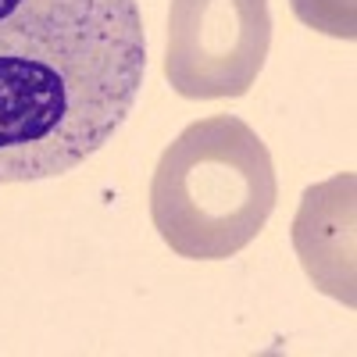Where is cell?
<instances>
[{
	"mask_svg": "<svg viewBox=\"0 0 357 357\" xmlns=\"http://www.w3.org/2000/svg\"><path fill=\"white\" fill-rule=\"evenodd\" d=\"M354 172L304 190L293 222V247L314 289L354 307Z\"/></svg>",
	"mask_w": 357,
	"mask_h": 357,
	"instance_id": "277c9868",
	"label": "cell"
},
{
	"mask_svg": "<svg viewBox=\"0 0 357 357\" xmlns=\"http://www.w3.org/2000/svg\"><path fill=\"white\" fill-rule=\"evenodd\" d=\"M272 47L268 0H172L165 79L186 100L243 97Z\"/></svg>",
	"mask_w": 357,
	"mask_h": 357,
	"instance_id": "3957f363",
	"label": "cell"
},
{
	"mask_svg": "<svg viewBox=\"0 0 357 357\" xmlns=\"http://www.w3.org/2000/svg\"><path fill=\"white\" fill-rule=\"evenodd\" d=\"M279 200L264 139L236 114H211L178 132L154 168L151 218L172 254L225 261L250 247Z\"/></svg>",
	"mask_w": 357,
	"mask_h": 357,
	"instance_id": "7a4b0ae2",
	"label": "cell"
},
{
	"mask_svg": "<svg viewBox=\"0 0 357 357\" xmlns=\"http://www.w3.org/2000/svg\"><path fill=\"white\" fill-rule=\"evenodd\" d=\"M293 15L304 25L318 29L325 36H340V40H354L357 36V4L354 0H289Z\"/></svg>",
	"mask_w": 357,
	"mask_h": 357,
	"instance_id": "5b68a950",
	"label": "cell"
},
{
	"mask_svg": "<svg viewBox=\"0 0 357 357\" xmlns=\"http://www.w3.org/2000/svg\"><path fill=\"white\" fill-rule=\"evenodd\" d=\"M136 0H0V186L65 175L136 107Z\"/></svg>",
	"mask_w": 357,
	"mask_h": 357,
	"instance_id": "6da1fadb",
	"label": "cell"
}]
</instances>
